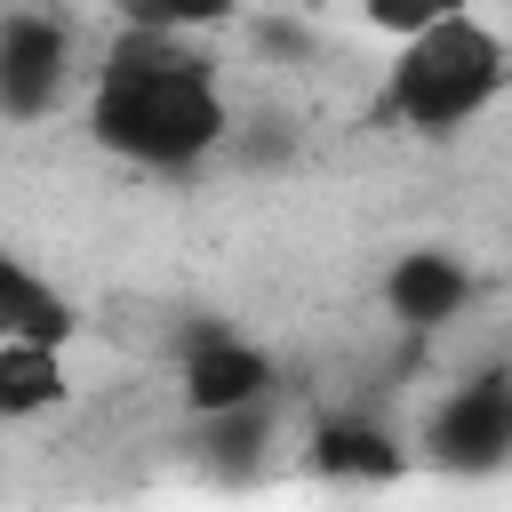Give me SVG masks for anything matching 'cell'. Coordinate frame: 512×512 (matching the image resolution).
Here are the masks:
<instances>
[{
  "label": "cell",
  "mask_w": 512,
  "mask_h": 512,
  "mask_svg": "<svg viewBox=\"0 0 512 512\" xmlns=\"http://www.w3.org/2000/svg\"><path fill=\"white\" fill-rule=\"evenodd\" d=\"M80 120H88L96 152H112V160H128L144 176H184V168H200V160L224 152L232 96H224V72L192 40L128 24L96 56Z\"/></svg>",
  "instance_id": "obj_1"
},
{
  "label": "cell",
  "mask_w": 512,
  "mask_h": 512,
  "mask_svg": "<svg viewBox=\"0 0 512 512\" xmlns=\"http://www.w3.org/2000/svg\"><path fill=\"white\" fill-rule=\"evenodd\" d=\"M232 16H240V0H120V24H136V32H176V40L224 32Z\"/></svg>",
  "instance_id": "obj_10"
},
{
  "label": "cell",
  "mask_w": 512,
  "mask_h": 512,
  "mask_svg": "<svg viewBox=\"0 0 512 512\" xmlns=\"http://www.w3.org/2000/svg\"><path fill=\"white\" fill-rule=\"evenodd\" d=\"M504 376H512V360H504Z\"/></svg>",
  "instance_id": "obj_12"
},
{
  "label": "cell",
  "mask_w": 512,
  "mask_h": 512,
  "mask_svg": "<svg viewBox=\"0 0 512 512\" xmlns=\"http://www.w3.org/2000/svg\"><path fill=\"white\" fill-rule=\"evenodd\" d=\"M448 8H464V0H360V24L384 32V40H408V32H424L432 16H448Z\"/></svg>",
  "instance_id": "obj_11"
},
{
  "label": "cell",
  "mask_w": 512,
  "mask_h": 512,
  "mask_svg": "<svg viewBox=\"0 0 512 512\" xmlns=\"http://www.w3.org/2000/svg\"><path fill=\"white\" fill-rule=\"evenodd\" d=\"M472 296H480V280H472V256H464V248L424 240V248H400V256L384 264V312H392L408 336L456 328V320L472 312Z\"/></svg>",
  "instance_id": "obj_5"
},
{
  "label": "cell",
  "mask_w": 512,
  "mask_h": 512,
  "mask_svg": "<svg viewBox=\"0 0 512 512\" xmlns=\"http://www.w3.org/2000/svg\"><path fill=\"white\" fill-rule=\"evenodd\" d=\"M72 400V360L48 336H0V424H40Z\"/></svg>",
  "instance_id": "obj_7"
},
{
  "label": "cell",
  "mask_w": 512,
  "mask_h": 512,
  "mask_svg": "<svg viewBox=\"0 0 512 512\" xmlns=\"http://www.w3.org/2000/svg\"><path fill=\"white\" fill-rule=\"evenodd\" d=\"M0 336H48V344H72L80 336V312L72 296L16 248H0Z\"/></svg>",
  "instance_id": "obj_9"
},
{
  "label": "cell",
  "mask_w": 512,
  "mask_h": 512,
  "mask_svg": "<svg viewBox=\"0 0 512 512\" xmlns=\"http://www.w3.org/2000/svg\"><path fill=\"white\" fill-rule=\"evenodd\" d=\"M64 80H72V24L56 8H8L0 16V120L56 112Z\"/></svg>",
  "instance_id": "obj_3"
},
{
  "label": "cell",
  "mask_w": 512,
  "mask_h": 512,
  "mask_svg": "<svg viewBox=\"0 0 512 512\" xmlns=\"http://www.w3.org/2000/svg\"><path fill=\"white\" fill-rule=\"evenodd\" d=\"M400 464L408 456H400V440L376 416H320V432H312V472L336 480V488H376Z\"/></svg>",
  "instance_id": "obj_8"
},
{
  "label": "cell",
  "mask_w": 512,
  "mask_h": 512,
  "mask_svg": "<svg viewBox=\"0 0 512 512\" xmlns=\"http://www.w3.org/2000/svg\"><path fill=\"white\" fill-rule=\"evenodd\" d=\"M424 448L448 464V472H496L512 456V376H472V384H448V400L432 408L424 424Z\"/></svg>",
  "instance_id": "obj_6"
},
{
  "label": "cell",
  "mask_w": 512,
  "mask_h": 512,
  "mask_svg": "<svg viewBox=\"0 0 512 512\" xmlns=\"http://www.w3.org/2000/svg\"><path fill=\"white\" fill-rule=\"evenodd\" d=\"M504 88H512V40H504L488 16L448 8V16H432L424 32L392 40L376 112H384L400 136H464Z\"/></svg>",
  "instance_id": "obj_2"
},
{
  "label": "cell",
  "mask_w": 512,
  "mask_h": 512,
  "mask_svg": "<svg viewBox=\"0 0 512 512\" xmlns=\"http://www.w3.org/2000/svg\"><path fill=\"white\" fill-rule=\"evenodd\" d=\"M272 384H280V360H272L256 336H240V328H208V336H192L184 360H176V392H184V416H192V424H200V416L256 408V400H272Z\"/></svg>",
  "instance_id": "obj_4"
}]
</instances>
